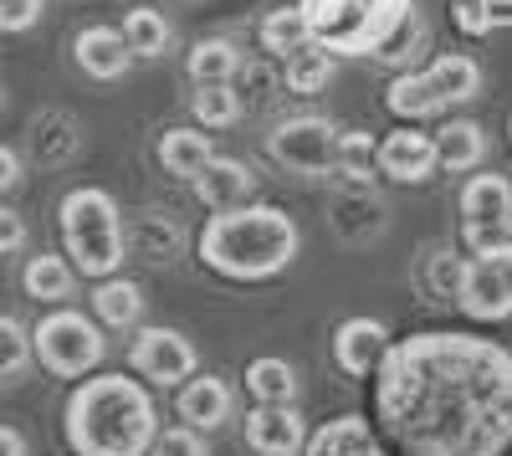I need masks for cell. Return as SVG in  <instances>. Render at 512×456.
Returning a JSON list of instances; mask_svg holds the SVG:
<instances>
[{"instance_id": "30", "label": "cell", "mask_w": 512, "mask_h": 456, "mask_svg": "<svg viewBox=\"0 0 512 456\" xmlns=\"http://www.w3.org/2000/svg\"><path fill=\"white\" fill-rule=\"evenodd\" d=\"M369 164H379V144L364 129H344V144H338V170L349 175H369Z\"/></svg>"}, {"instance_id": "33", "label": "cell", "mask_w": 512, "mask_h": 456, "mask_svg": "<svg viewBox=\"0 0 512 456\" xmlns=\"http://www.w3.org/2000/svg\"><path fill=\"white\" fill-rule=\"evenodd\" d=\"M456 26H461L466 36H487V31H492V16H487L482 0H461V6H456Z\"/></svg>"}, {"instance_id": "36", "label": "cell", "mask_w": 512, "mask_h": 456, "mask_svg": "<svg viewBox=\"0 0 512 456\" xmlns=\"http://www.w3.org/2000/svg\"><path fill=\"white\" fill-rule=\"evenodd\" d=\"M6 456H26V436L16 426H6Z\"/></svg>"}, {"instance_id": "29", "label": "cell", "mask_w": 512, "mask_h": 456, "mask_svg": "<svg viewBox=\"0 0 512 456\" xmlns=\"http://www.w3.org/2000/svg\"><path fill=\"white\" fill-rule=\"evenodd\" d=\"M0 334H6V385H21L26 364L36 359V339L21 318H0Z\"/></svg>"}, {"instance_id": "27", "label": "cell", "mask_w": 512, "mask_h": 456, "mask_svg": "<svg viewBox=\"0 0 512 456\" xmlns=\"http://www.w3.org/2000/svg\"><path fill=\"white\" fill-rule=\"evenodd\" d=\"M190 108H195V118L205 123V129H231V123L241 118V98L231 93V82H200Z\"/></svg>"}, {"instance_id": "23", "label": "cell", "mask_w": 512, "mask_h": 456, "mask_svg": "<svg viewBox=\"0 0 512 456\" xmlns=\"http://www.w3.org/2000/svg\"><path fill=\"white\" fill-rule=\"evenodd\" d=\"M441 144V170H477V164L487 159V134H482V123L477 118H451L446 129L436 134Z\"/></svg>"}, {"instance_id": "6", "label": "cell", "mask_w": 512, "mask_h": 456, "mask_svg": "<svg viewBox=\"0 0 512 456\" xmlns=\"http://www.w3.org/2000/svg\"><path fill=\"white\" fill-rule=\"evenodd\" d=\"M482 93V62L466 57V52H451V57H436L425 62L420 72H400L390 82V93H384V103H390L395 118H441L461 103H472Z\"/></svg>"}, {"instance_id": "7", "label": "cell", "mask_w": 512, "mask_h": 456, "mask_svg": "<svg viewBox=\"0 0 512 456\" xmlns=\"http://www.w3.org/2000/svg\"><path fill=\"white\" fill-rule=\"evenodd\" d=\"M31 339H36V364L47 369V375H62V380L93 375V369L103 364V354H108V339H103L98 318L77 313V308L47 313L31 328Z\"/></svg>"}, {"instance_id": "5", "label": "cell", "mask_w": 512, "mask_h": 456, "mask_svg": "<svg viewBox=\"0 0 512 456\" xmlns=\"http://www.w3.org/2000/svg\"><path fill=\"white\" fill-rule=\"evenodd\" d=\"M57 226H62V246L67 257L77 262L82 277H113L123 267V211L118 200L98 185H77L62 195V211H57Z\"/></svg>"}, {"instance_id": "31", "label": "cell", "mask_w": 512, "mask_h": 456, "mask_svg": "<svg viewBox=\"0 0 512 456\" xmlns=\"http://www.w3.org/2000/svg\"><path fill=\"white\" fill-rule=\"evenodd\" d=\"M149 456H210V451H205V436L195 426H169V431H159Z\"/></svg>"}, {"instance_id": "3", "label": "cell", "mask_w": 512, "mask_h": 456, "mask_svg": "<svg viewBox=\"0 0 512 456\" xmlns=\"http://www.w3.org/2000/svg\"><path fill=\"white\" fill-rule=\"evenodd\" d=\"M303 231L277 205H236V211H216L205 221L195 252L210 272L231 282H267L292 267Z\"/></svg>"}, {"instance_id": "13", "label": "cell", "mask_w": 512, "mask_h": 456, "mask_svg": "<svg viewBox=\"0 0 512 456\" xmlns=\"http://www.w3.org/2000/svg\"><path fill=\"white\" fill-rule=\"evenodd\" d=\"M379 170L395 185H425L441 170V144L431 134H420V129H395L379 144Z\"/></svg>"}, {"instance_id": "9", "label": "cell", "mask_w": 512, "mask_h": 456, "mask_svg": "<svg viewBox=\"0 0 512 456\" xmlns=\"http://www.w3.org/2000/svg\"><path fill=\"white\" fill-rule=\"evenodd\" d=\"M461 241L472 252L512 241V180L497 170H477L461 185Z\"/></svg>"}, {"instance_id": "16", "label": "cell", "mask_w": 512, "mask_h": 456, "mask_svg": "<svg viewBox=\"0 0 512 456\" xmlns=\"http://www.w3.org/2000/svg\"><path fill=\"white\" fill-rule=\"evenodd\" d=\"M180 421L195 426V431H221L231 421V410H236V390L221 380V375H195L190 385H180Z\"/></svg>"}, {"instance_id": "22", "label": "cell", "mask_w": 512, "mask_h": 456, "mask_svg": "<svg viewBox=\"0 0 512 456\" xmlns=\"http://www.w3.org/2000/svg\"><path fill=\"white\" fill-rule=\"evenodd\" d=\"M159 164H164V175H175V180H195L210 159H216V149H210V139L200 129H169L159 139Z\"/></svg>"}, {"instance_id": "1", "label": "cell", "mask_w": 512, "mask_h": 456, "mask_svg": "<svg viewBox=\"0 0 512 456\" xmlns=\"http://www.w3.org/2000/svg\"><path fill=\"white\" fill-rule=\"evenodd\" d=\"M374 416L405 456H502L512 446V354L482 334H410L374 375Z\"/></svg>"}, {"instance_id": "15", "label": "cell", "mask_w": 512, "mask_h": 456, "mask_svg": "<svg viewBox=\"0 0 512 456\" xmlns=\"http://www.w3.org/2000/svg\"><path fill=\"white\" fill-rule=\"evenodd\" d=\"M246 446L256 456H297L308 446V426L292 405H256L246 416Z\"/></svg>"}, {"instance_id": "19", "label": "cell", "mask_w": 512, "mask_h": 456, "mask_svg": "<svg viewBox=\"0 0 512 456\" xmlns=\"http://www.w3.org/2000/svg\"><path fill=\"white\" fill-rule=\"evenodd\" d=\"M262 47H267L272 57H282V62L313 52V47H318V31H313L308 11H303V6H282V11H272V16L262 21Z\"/></svg>"}, {"instance_id": "17", "label": "cell", "mask_w": 512, "mask_h": 456, "mask_svg": "<svg viewBox=\"0 0 512 456\" xmlns=\"http://www.w3.org/2000/svg\"><path fill=\"white\" fill-rule=\"evenodd\" d=\"M190 185H195V195L210 205V211H236V205L251 200L256 175H251V164H241V159H231V154H216Z\"/></svg>"}, {"instance_id": "24", "label": "cell", "mask_w": 512, "mask_h": 456, "mask_svg": "<svg viewBox=\"0 0 512 456\" xmlns=\"http://www.w3.org/2000/svg\"><path fill=\"white\" fill-rule=\"evenodd\" d=\"M246 390L256 395V405H292L297 400V369L277 354H262L246 364Z\"/></svg>"}, {"instance_id": "20", "label": "cell", "mask_w": 512, "mask_h": 456, "mask_svg": "<svg viewBox=\"0 0 512 456\" xmlns=\"http://www.w3.org/2000/svg\"><path fill=\"white\" fill-rule=\"evenodd\" d=\"M308 456H379V441L364 416H333L308 436Z\"/></svg>"}, {"instance_id": "12", "label": "cell", "mask_w": 512, "mask_h": 456, "mask_svg": "<svg viewBox=\"0 0 512 456\" xmlns=\"http://www.w3.org/2000/svg\"><path fill=\"white\" fill-rule=\"evenodd\" d=\"M390 349H395L390 344V328H384L379 318H344V323H338V334H333V359L354 380L379 375V364H384V354H390Z\"/></svg>"}, {"instance_id": "25", "label": "cell", "mask_w": 512, "mask_h": 456, "mask_svg": "<svg viewBox=\"0 0 512 456\" xmlns=\"http://www.w3.org/2000/svg\"><path fill=\"white\" fill-rule=\"evenodd\" d=\"M123 36H128V47H134L139 57H164L169 47H175V31H169V21L149 6H134L123 16Z\"/></svg>"}, {"instance_id": "32", "label": "cell", "mask_w": 512, "mask_h": 456, "mask_svg": "<svg viewBox=\"0 0 512 456\" xmlns=\"http://www.w3.org/2000/svg\"><path fill=\"white\" fill-rule=\"evenodd\" d=\"M41 16H47V0H0V31L26 36Z\"/></svg>"}, {"instance_id": "14", "label": "cell", "mask_w": 512, "mask_h": 456, "mask_svg": "<svg viewBox=\"0 0 512 456\" xmlns=\"http://www.w3.org/2000/svg\"><path fill=\"white\" fill-rule=\"evenodd\" d=\"M134 47H128V36L113 31V26H88V31H77L72 41V62L88 72L93 82H118L128 77V67H134Z\"/></svg>"}, {"instance_id": "8", "label": "cell", "mask_w": 512, "mask_h": 456, "mask_svg": "<svg viewBox=\"0 0 512 456\" xmlns=\"http://www.w3.org/2000/svg\"><path fill=\"white\" fill-rule=\"evenodd\" d=\"M338 144H344V129H338L333 118H318V113L282 118L267 134V154L292 175H333L338 170Z\"/></svg>"}, {"instance_id": "21", "label": "cell", "mask_w": 512, "mask_h": 456, "mask_svg": "<svg viewBox=\"0 0 512 456\" xmlns=\"http://www.w3.org/2000/svg\"><path fill=\"white\" fill-rule=\"evenodd\" d=\"M93 313L103 328H139L144 323V287L128 282V277H103L98 293H93Z\"/></svg>"}, {"instance_id": "35", "label": "cell", "mask_w": 512, "mask_h": 456, "mask_svg": "<svg viewBox=\"0 0 512 456\" xmlns=\"http://www.w3.org/2000/svg\"><path fill=\"white\" fill-rule=\"evenodd\" d=\"M16 185H21V154L16 149H0V190L11 195Z\"/></svg>"}, {"instance_id": "37", "label": "cell", "mask_w": 512, "mask_h": 456, "mask_svg": "<svg viewBox=\"0 0 512 456\" xmlns=\"http://www.w3.org/2000/svg\"><path fill=\"white\" fill-rule=\"evenodd\" d=\"M507 139H512V118H507Z\"/></svg>"}, {"instance_id": "4", "label": "cell", "mask_w": 512, "mask_h": 456, "mask_svg": "<svg viewBox=\"0 0 512 456\" xmlns=\"http://www.w3.org/2000/svg\"><path fill=\"white\" fill-rule=\"evenodd\" d=\"M308 11L318 47L333 57H400L415 0H297Z\"/></svg>"}, {"instance_id": "11", "label": "cell", "mask_w": 512, "mask_h": 456, "mask_svg": "<svg viewBox=\"0 0 512 456\" xmlns=\"http://www.w3.org/2000/svg\"><path fill=\"white\" fill-rule=\"evenodd\" d=\"M128 369L144 375L149 385H159V390H180V385L195 380L200 354L180 328H139L134 349H128Z\"/></svg>"}, {"instance_id": "18", "label": "cell", "mask_w": 512, "mask_h": 456, "mask_svg": "<svg viewBox=\"0 0 512 456\" xmlns=\"http://www.w3.org/2000/svg\"><path fill=\"white\" fill-rule=\"evenodd\" d=\"M21 287H26V298H36V303H67L72 287H77V262L57 257V252H36L21 267Z\"/></svg>"}, {"instance_id": "34", "label": "cell", "mask_w": 512, "mask_h": 456, "mask_svg": "<svg viewBox=\"0 0 512 456\" xmlns=\"http://www.w3.org/2000/svg\"><path fill=\"white\" fill-rule=\"evenodd\" d=\"M0 226H6V257H16L21 246H26V221H21V211H0Z\"/></svg>"}, {"instance_id": "26", "label": "cell", "mask_w": 512, "mask_h": 456, "mask_svg": "<svg viewBox=\"0 0 512 456\" xmlns=\"http://www.w3.org/2000/svg\"><path fill=\"white\" fill-rule=\"evenodd\" d=\"M185 67H190L195 82H231V77L241 72V52H236V41L210 36V41H200V47L190 52Z\"/></svg>"}, {"instance_id": "10", "label": "cell", "mask_w": 512, "mask_h": 456, "mask_svg": "<svg viewBox=\"0 0 512 456\" xmlns=\"http://www.w3.org/2000/svg\"><path fill=\"white\" fill-rule=\"evenodd\" d=\"M456 303L466 308V318H477V323L512 318V241L487 246V252H477L472 262H466Z\"/></svg>"}, {"instance_id": "2", "label": "cell", "mask_w": 512, "mask_h": 456, "mask_svg": "<svg viewBox=\"0 0 512 456\" xmlns=\"http://www.w3.org/2000/svg\"><path fill=\"white\" fill-rule=\"evenodd\" d=\"M62 431L77 456H149L159 410L134 375H88L67 395Z\"/></svg>"}, {"instance_id": "28", "label": "cell", "mask_w": 512, "mask_h": 456, "mask_svg": "<svg viewBox=\"0 0 512 456\" xmlns=\"http://www.w3.org/2000/svg\"><path fill=\"white\" fill-rule=\"evenodd\" d=\"M333 67H338V57L323 52V47H313V52L287 62V88L292 93H323L328 82H333Z\"/></svg>"}]
</instances>
